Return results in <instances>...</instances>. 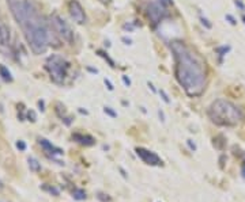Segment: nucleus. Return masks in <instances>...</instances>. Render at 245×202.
<instances>
[{
  "label": "nucleus",
  "instance_id": "nucleus-37",
  "mask_svg": "<svg viewBox=\"0 0 245 202\" xmlns=\"http://www.w3.org/2000/svg\"><path fill=\"white\" fill-rule=\"evenodd\" d=\"M241 19H242V22H244V25H245V15L241 16Z\"/></svg>",
  "mask_w": 245,
  "mask_h": 202
},
{
  "label": "nucleus",
  "instance_id": "nucleus-2",
  "mask_svg": "<svg viewBox=\"0 0 245 202\" xmlns=\"http://www.w3.org/2000/svg\"><path fill=\"white\" fill-rule=\"evenodd\" d=\"M170 49L174 57V75L178 84L188 96H200L207 84L206 64L183 41L170 42Z\"/></svg>",
  "mask_w": 245,
  "mask_h": 202
},
{
  "label": "nucleus",
  "instance_id": "nucleus-36",
  "mask_svg": "<svg viewBox=\"0 0 245 202\" xmlns=\"http://www.w3.org/2000/svg\"><path fill=\"white\" fill-rule=\"evenodd\" d=\"M3 187H4V186H3V183H1V181H0V191L3 190Z\"/></svg>",
  "mask_w": 245,
  "mask_h": 202
},
{
  "label": "nucleus",
  "instance_id": "nucleus-3",
  "mask_svg": "<svg viewBox=\"0 0 245 202\" xmlns=\"http://www.w3.org/2000/svg\"><path fill=\"white\" fill-rule=\"evenodd\" d=\"M209 117L218 126H236L244 119L245 113L230 100L217 99L210 106Z\"/></svg>",
  "mask_w": 245,
  "mask_h": 202
},
{
  "label": "nucleus",
  "instance_id": "nucleus-14",
  "mask_svg": "<svg viewBox=\"0 0 245 202\" xmlns=\"http://www.w3.org/2000/svg\"><path fill=\"white\" fill-rule=\"evenodd\" d=\"M72 197L76 201H83V199H86V191L82 189H75L72 191Z\"/></svg>",
  "mask_w": 245,
  "mask_h": 202
},
{
  "label": "nucleus",
  "instance_id": "nucleus-6",
  "mask_svg": "<svg viewBox=\"0 0 245 202\" xmlns=\"http://www.w3.org/2000/svg\"><path fill=\"white\" fill-rule=\"evenodd\" d=\"M146 14H147V18H148L150 23H151L153 26H157L158 23H161L167 16L166 4L163 1H161V0L151 1L150 4L147 5Z\"/></svg>",
  "mask_w": 245,
  "mask_h": 202
},
{
  "label": "nucleus",
  "instance_id": "nucleus-5",
  "mask_svg": "<svg viewBox=\"0 0 245 202\" xmlns=\"http://www.w3.org/2000/svg\"><path fill=\"white\" fill-rule=\"evenodd\" d=\"M49 23L53 27L55 33L61 38L64 42H67L68 45H71L74 42V31L71 30V27L68 26V23L63 19L57 14H52L49 16Z\"/></svg>",
  "mask_w": 245,
  "mask_h": 202
},
{
  "label": "nucleus",
  "instance_id": "nucleus-16",
  "mask_svg": "<svg viewBox=\"0 0 245 202\" xmlns=\"http://www.w3.org/2000/svg\"><path fill=\"white\" fill-rule=\"evenodd\" d=\"M97 53H98V56H101V57H104L105 60H106V61L109 62V65H110L112 68H115V67H116V65H115V61H113V60H112V58H110L109 56H108V53H105L104 50H98Z\"/></svg>",
  "mask_w": 245,
  "mask_h": 202
},
{
  "label": "nucleus",
  "instance_id": "nucleus-34",
  "mask_svg": "<svg viewBox=\"0 0 245 202\" xmlns=\"http://www.w3.org/2000/svg\"><path fill=\"white\" fill-rule=\"evenodd\" d=\"M38 104H40L41 110H44V102H42V100H40V102H38Z\"/></svg>",
  "mask_w": 245,
  "mask_h": 202
},
{
  "label": "nucleus",
  "instance_id": "nucleus-24",
  "mask_svg": "<svg viewBox=\"0 0 245 202\" xmlns=\"http://www.w3.org/2000/svg\"><path fill=\"white\" fill-rule=\"evenodd\" d=\"M16 148H18V149L19 150H25L26 149V144H25V141H18V142H16Z\"/></svg>",
  "mask_w": 245,
  "mask_h": 202
},
{
  "label": "nucleus",
  "instance_id": "nucleus-9",
  "mask_svg": "<svg viewBox=\"0 0 245 202\" xmlns=\"http://www.w3.org/2000/svg\"><path fill=\"white\" fill-rule=\"evenodd\" d=\"M68 10H70L71 18L76 23H79V25L86 23V14H84V10H83V7H82V4L79 3L78 0H71L68 3Z\"/></svg>",
  "mask_w": 245,
  "mask_h": 202
},
{
  "label": "nucleus",
  "instance_id": "nucleus-7",
  "mask_svg": "<svg viewBox=\"0 0 245 202\" xmlns=\"http://www.w3.org/2000/svg\"><path fill=\"white\" fill-rule=\"evenodd\" d=\"M0 53L4 56H12V45H11V34L10 29L4 23H0Z\"/></svg>",
  "mask_w": 245,
  "mask_h": 202
},
{
  "label": "nucleus",
  "instance_id": "nucleus-13",
  "mask_svg": "<svg viewBox=\"0 0 245 202\" xmlns=\"http://www.w3.org/2000/svg\"><path fill=\"white\" fill-rule=\"evenodd\" d=\"M27 163H29V168H30L33 172L41 171V164L38 163L37 159H34V157H29V159H27Z\"/></svg>",
  "mask_w": 245,
  "mask_h": 202
},
{
  "label": "nucleus",
  "instance_id": "nucleus-15",
  "mask_svg": "<svg viewBox=\"0 0 245 202\" xmlns=\"http://www.w3.org/2000/svg\"><path fill=\"white\" fill-rule=\"evenodd\" d=\"M230 50V46H218V47H215V53L218 54L219 57H223V56H226V53Z\"/></svg>",
  "mask_w": 245,
  "mask_h": 202
},
{
  "label": "nucleus",
  "instance_id": "nucleus-8",
  "mask_svg": "<svg viewBox=\"0 0 245 202\" xmlns=\"http://www.w3.org/2000/svg\"><path fill=\"white\" fill-rule=\"evenodd\" d=\"M135 152L142 159V161L148 164V166H162V159L155 152H151V150L144 149V148H136Z\"/></svg>",
  "mask_w": 245,
  "mask_h": 202
},
{
  "label": "nucleus",
  "instance_id": "nucleus-32",
  "mask_svg": "<svg viewBox=\"0 0 245 202\" xmlns=\"http://www.w3.org/2000/svg\"><path fill=\"white\" fill-rule=\"evenodd\" d=\"M161 1H163V3H165V4H172L173 3V0H161Z\"/></svg>",
  "mask_w": 245,
  "mask_h": 202
},
{
  "label": "nucleus",
  "instance_id": "nucleus-28",
  "mask_svg": "<svg viewBox=\"0 0 245 202\" xmlns=\"http://www.w3.org/2000/svg\"><path fill=\"white\" fill-rule=\"evenodd\" d=\"M123 82H124V84L127 86V87H130L131 86V80L127 78V76H123Z\"/></svg>",
  "mask_w": 245,
  "mask_h": 202
},
{
  "label": "nucleus",
  "instance_id": "nucleus-30",
  "mask_svg": "<svg viewBox=\"0 0 245 202\" xmlns=\"http://www.w3.org/2000/svg\"><path fill=\"white\" fill-rule=\"evenodd\" d=\"M241 174H242V178L245 179V160L242 163V167H241Z\"/></svg>",
  "mask_w": 245,
  "mask_h": 202
},
{
  "label": "nucleus",
  "instance_id": "nucleus-12",
  "mask_svg": "<svg viewBox=\"0 0 245 202\" xmlns=\"http://www.w3.org/2000/svg\"><path fill=\"white\" fill-rule=\"evenodd\" d=\"M0 76L4 82H12V76H11V72L8 71V68L4 67L3 64H0Z\"/></svg>",
  "mask_w": 245,
  "mask_h": 202
},
{
  "label": "nucleus",
  "instance_id": "nucleus-18",
  "mask_svg": "<svg viewBox=\"0 0 245 202\" xmlns=\"http://www.w3.org/2000/svg\"><path fill=\"white\" fill-rule=\"evenodd\" d=\"M97 198H98L101 202H109L110 197H108V194H104V193H97Z\"/></svg>",
  "mask_w": 245,
  "mask_h": 202
},
{
  "label": "nucleus",
  "instance_id": "nucleus-17",
  "mask_svg": "<svg viewBox=\"0 0 245 202\" xmlns=\"http://www.w3.org/2000/svg\"><path fill=\"white\" fill-rule=\"evenodd\" d=\"M42 190H45V191L51 193V194H53V195H59V194H60V193H59V190L56 189V187L49 186V185H42Z\"/></svg>",
  "mask_w": 245,
  "mask_h": 202
},
{
  "label": "nucleus",
  "instance_id": "nucleus-10",
  "mask_svg": "<svg viewBox=\"0 0 245 202\" xmlns=\"http://www.w3.org/2000/svg\"><path fill=\"white\" fill-rule=\"evenodd\" d=\"M38 142H40V145L44 148V150L47 152V155L49 156L51 159H53V160H56V157H55V156H60V155L64 153L63 149H60V148H57V146H55L53 144H51L47 138H38ZM56 161H57V164H60V166L64 164V163H61L60 160H56Z\"/></svg>",
  "mask_w": 245,
  "mask_h": 202
},
{
  "label": "nucleus",
  "instance_id": "nucleus-38",
  "mask_svg": "<svg viewBox=\"0 0 245 202\" xmlns=\"http://www.w3.org/2000/svg\"><path fill=\"white\" fill-rule=\"evenodd\" d=\"M0 202H4V201H0Z\"/></svg>",
  "mask_w": 245,
  "mask_h": 202
},
{
  "label": "nucleus",
  "instance_id": "nucleus-27",
  "mask_svg": "<svg viewBox=\"0 0 245 202\" xmlns=\"http://www.w3.org/2000/svg\"><path fill=\"white\" fill-rule=\"evenodd\" d=\"M187 144L189 145V148H191L192 150H196V144L192 142V140H187Z\"/></svg>",
  "mask_w": 245,
  "mask_h": 202
},
{
  "label": "nucleus",
  "instance_id": "nucleus-35",
  "mask_svg": "<svg viewBox=\"0 0 245 202\" xmlns=\"http://www.w3.org/2000/svg\"><path fill=\"white\" fill-rule=\"evenodd\" d=\"M79 111H80V113H82V114H89V113H87V111H86V110H83V109H79Z\"/></svg>",
  "mask_w": 245,
  "mask_h": 202
},
{
  "label": "nucleus",
  "instance_id": "nucleus-25",
  "mask_svg": "<svg viewBox=\"0 0 245 202\" xmlns=\"http://www.w3.org/2000/svg\"><path fill=\"white\" fill-rule=\"evenodd\" d=\"M104 83H105V86H106V87H108V90H109V91H113V84L110 83V80L109 79H104Z\"/></svg>",
  "mask_w": 245,
  "mask_h": 202
},
{
  "label": "nucleus",
  "instance_id": "nucleus-29",
  "mask_svg": "<svg viewBox=\"0 0 245 202\" xmlns=\"http://www.w3.org/2000/svg\"><path fill=\"white\" fill-rule=\"evenodd\" d=\"M121 41L124 42L125 45H131V43H132V41H131L130 38H127V37H123V38H121Z\"/></svg>",
  "mask_w": 245,
  "mask_h": 202
},
{
  "label": "nucleus",
  "instance_id": "nucleus-23",
  "mask_svg": "<svg viewBox=\"0 0 245 202\" xmlns=\"http://www.w3.org/2000/svg\"><path fill=\"white\" fill-rule=\"evenodd\" d=\"M226 19L230 22V25H233V26H236V25H237V21L234 19V16H233V15H230V14H226Z\"/></svg>",
  "mask_w": 245,
  "mask_h": 202
},
{
  "label": "nucleus",
  "instance_id": "nucleus-21",
  "mask_svg": "<svg viewBox=\"0 0 245 202\" xmlns=\"http://www.w3.org/2000/svg\"><path fill=\"white\" fill-rule=\"evenodd\" d=\"M104 111H105V114L110 115L112 118H116V117H117V113H116V111H113V110L110 109V107H105Z\"/></svg>",
  "mask_w": 245,
  "mask_h": 202
},
{
  "label": "nucleus",
  "instance_id": "nucleus-19",
  "mask_svg": "<svg viewBox=\"0 0 245 202\" xmlns=\"http://www.w3.org/2000/svg\"><path fill=\"white\" fill-rule=\"evenodd\" d=\"M26 118L29 119V121H31V122H36L37 115H36V113H34L33 110H29V111L26 113Z\"/></svg>",
  "mask_w": 245,
  "mask_h": 202
},
{
  "label": "nucleus",
  "instance_id": "nucleus-22",
  "mask_svg": "<svg viewBox=\"0 0 245 202\" xmlns=\"http://www.w3.org/2000/svg\"><path fill=\"white\" fill-rule=\"evenodd\" d=\"M200 22H202V25H203V26H206L207 29H211V27H213V25H211V23H210V22L207 21L206 18H203V16H200Z\"/></svg>",
  "mask_w": 245,
  "mask_h": 202
},
{
  "label": "nucleus",
  "instance_id": "nucleus-1",
  "mask_svg": "<svg viewBox=\"0 0 245 202\" xmlns=\"http://www.w3.org/2000/svg\"><path fill=\"white\" fill-rule=\"evenodd\" d=\"M7 4L33 53L44 54L53 41L51 23L44 21L31 0H7Z\"/></svg>",
  "mask_w": 245,
  "mask_h": 202
},
{
  "label": "nucleus",
  "instance_id": "nucleus-26",
  "mask_svg": "<svg viewBox=\"0 0 245 202\" xmlns=\"http://www.w3.org/2000/svg\"><path fill=\"white\" fill-rule=\"evenodd\" d=\"M234 4L237 5V7H238L241 11H244V10H245V5H244V3H242L241 0H234Z\"/></svg>",
  "mask_w": 245,
  "mask_h": 202
},
{
  "label": "nucleus",
  "instance_id": "nucleus-33",
  "mask_svg": "<svg viewBox=\"0 0 245 202\" xmlns=\"http://www.w3.org/2000/svg\"><path fill=\"white\" fill-rule=\"evenodd\" d=\"M147 84H148V87H150V88H151V90H153V91L155 92V88H154V86H153V84L150 83V82H148V83H147Z\"/></svg>",
  "mask_w": 245,
  "mask_h": 202
},
{
  "label": "nucleus",
  "instance_id": "nucleus-11",
  "mask_svg": "<svg viewBox=\"0 0 245 202\" xmlns=\"http://www.w3.org/2000/svg\"><path fill=\"white\" fill-rule=\"evenodd\" d=\"M72 140L76 141L78 144L84 145V146H91L95 144V138L89 134H82V133H72Z\"/></svg>",
  "mask_w": 245,
  "mask_h": 202
},
{
  "label": "nucleus",
  "instance_id": "nucleus-31",
  "mask_svg": "<svg viewBox=\"0 0 245 202\" xmlns=\"http://www.w3.org/2000/svg\"><path fill=\"white\" fill-rule=\"evenodd\" d=\"M158 114H159L162 121H165V115H163V111H162V110H158Z\"/></svg>",
  "mask_w": 245,
  "mask_h": 202
},
{
  "label": "nucleus",
  "instance_id": "nucleus-4",
  "mask_svg": "<svg viewBox=\"0 0 245 202\" xmlns=\"http://www.w3.org/2000/svg\"><path fill=\"white\" fill-rule=\"evenodd\" d=\"M68 68H70V62L57 54L49 56L45 61V69L49 73L51 80L56 84H64Z\"/></svg>",
  "mask_w": 245,
  "mask_h": 202
},
{
  "label": "nucleus",
  "instance_id": "nucleus-20",
  "mask_svg": "<svg viewBox=\"0 0 245 202\" xmlns=\"http://www.w3.org/2000/svg\"><path fill=\"white\" fill-rule=\"evenodd\" d=\"M158 92H159V95H161L162 100H163L165 103H170V99H169V96H167V94L165 92V90H162V88H161V90H159Z\"/></svg>",
  "mask_w": 245,
  "mask_h": 202
}]
</instances>
